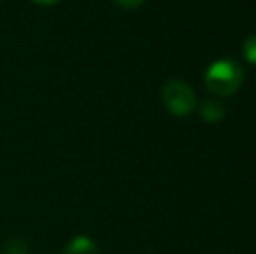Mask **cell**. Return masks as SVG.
Listing matches in <instances>:
<instances>
[{
  "instance_id": "obj_1",
  "label": "cell",
  "mask_w": 256,
  "mask_h": 254,
  "mask_svg": "<svg viewBox=\"0 0 256 254\" xmlns=\"http://www.w3.org/2000/svg\"><path fill=\"white\" fill-rule=\"evenodd\" d=\"M244 80V70L234 59H220L208 68L204 75V84L212 96L228 98L236 94Z\"/></svg>"
},
{
  "instance_id": "obj_2",
  "label": "cell",
  "mask_w": 256,
  "mask_h": 254,
  "mask_svg": "<svg viewBox=\"0 0 256 254\" xmlns=\"http://www.w3.org/2000/svg\"><path fill=\"white\" fill-rule=\"evenodd\" d=\"M162 103L169 113L176 117H186L196 110V94L188 84L172 78L162 87Z\"/></svg>"
},
{
  "instance_id": "obj_3",
  "label": "cell",
  "mask_w": 256,
  "mask_h": 254,
  "mask_svg": "<svg viewBox=\"0 0 256 254\" xmlns=\"http://www.w3.org/2000/svg\"><path fill=\"white\" fill-rule=\"evenodd\" d=\"M61 254H100V248L94 239L88 235H77L72 241H68Z\"/></svg>"
},
{
  "instance_id": "obj_4",
  "label": "cell",
  "mask_w": 256,
  "mask_h": 254,
  "mask_svg": "<svg viewBox=\"0 0 256 254\" xmlns=\"http://www.w3.org/2000/svg\"><path fill=\"white\" fill-rule=\"evenodd\" d=\"M199 115L208 124H216L225 117V106L218 99H206L199 106Z\"/></svg>"
},
{
  "instance_id": "obj_5",
  "label": "cell",
  "mask_w": 256,
  "mask_h": 254,
  "mask_svg": "<svg viewBox=\"0 0 256 254\" xmlns=\"http://www.w3.org/2000/svg\"><path fill=\"white\" fill-rule=\"evenodd\" d=\"M242 54L251 64H256V33L250 35L242 44Z\"/></svg>"
},
{
  "instance_id": "obj_6",
  "label": "cell",
  "mask_w": 256,
  "mask_h": 254,
  "mask_svg": "<svg viewBox=\"0 0 256 254\" xmlns=\"http://www.w3.org/2000/svg\"><path fill=\"white\" fill-rule=\"evenodd\" d=\"M26 253H28V246L21 239H12L4 248V254H26Z\"/></svg>"
},
{
  "instance_id": "obj_7",
  "label": "cell",
  "mask_w": 256,
  "mask_h": 254,
  "mask_svg": "<svg viewBox=\"0 0 256 254\" xmlns=\"http://www.w3.org/2000/svg\"><path fill=\"white\" fill-rule=\"evenodd\" d=\"M143 2H145V0H115V3L124 7V9H138Z\"/></svg>"
},
{
  "instance_id": "obj_8",
  "label": "cell",
  "mask_w": 256,
  "mask_h": 254,
  "mask_svg": "<svg viewBox=\"0 0 256 254\" xmlns=\"http://www.w3.org/2000/svg\"><path fill=\"white\" fill-rule=\"evenodd\" d=\"M34 3H37V5H44V7H49V5H56V3H60L61 0H32Z\"/></svg>"
}]
</instances>
